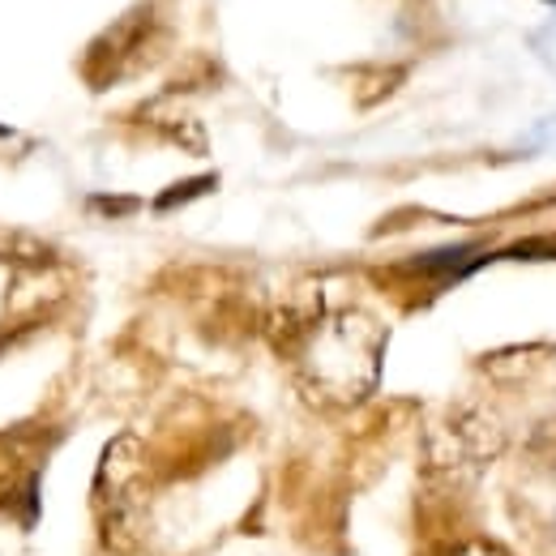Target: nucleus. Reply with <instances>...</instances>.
I'll return each mask as SVG.
<instances>
[{
    "instance_id": "obj_6",
    "label": "nucleus",
    "mask_w": 556,
    "mask_h": 556,
    "mask_svg": "<svg viewBox=\"0 0 556 556\" xmlns=\"http://www.w3.org/2000/svg\"><path fill=\"white\" fill-rule=\"evenodd\" d=\"M553 4H556V0H553Z\"/></svg>"
},
{
    "instance_id": "obj_5",
    "label": "nucleus",
    "mask_w": 556,
    "mask_h": 556,
    "mask_svg": "<svg viewBox=\"0 0 556 556\" xmlns=\"http://www.w3.org/2000/svg\"><path fill=\"white\" fill-rule=\"evenodd\" d=\"M445 556H509V548H501L496 540H463V544H454Z\"/></svg>"
},
{
    "instance_id": "obj_2",
    "label": "nucleus",
    "mask_w": 556,
    "mask_h": 556,
    "mask_svg": "<svg viewBox=\"0 0 556 556\" xmlns=\"http://www.w3.org/2000/svg\"><path fill=\"white\" fill-rule=\"evenodd\" d=\"M146 450L134 432L116 437L103 450V467L94 480V505H99V522H103V540L112 548H134L138 544L141 509H146Z\"/></svg>"
},
{
    "instance_id": "obj_4",
    "label": "nucleus",
    "mask_w": 556,
    "mask_h": 556,
    "mask_svg": "<svg viewBox=\"0 0 556 556\" xmlns=\"http://www.w3.org/2000/svg\"><path fill=\"white\" fill-rule=\"evenodd\" d=\"M206 189H214V176H202V180H185V185H176V189H167L154 206L159 210H172V206H180V202H193V198H202Z\"/></svg>"
},
{
    "instance_id": "obj_1",
    "label": "nucleus",
    "mask_w": 556,
    "mask_h": 556,
    "mask_svg": "<svg viewBox=\"0 0 556 556\" xmlns=\"http://www.w3.org/2000/svg\"><path fill=\"white\" fill-rule=\"evenodd\" d=\"M282 326L300 386L313 403L355 407L372 394L386 351V326L377 317L359 308L326 313L321 300H308L304 308H291Z\"/></svg>"
},
{
    "instance_id": "obj_3",
    "label": "nucleus",
    "mask_w": 556,
    "mask_h": 556,
    "mask_svg": "<svg viewBox=\"0 0 556 556\" xmlns=\"http://www.w3.org/2000/svg\"><path fill=\"white\" fill-rule=\"evenodd\" d=\"M505 450V428L496 424V416H488L480 407H458L445 412L428 428L424 437V454L428 467L445 480H471L480 476L488 463H496Z\"/></svg>"
}]
</instances>
